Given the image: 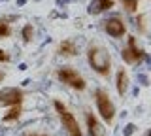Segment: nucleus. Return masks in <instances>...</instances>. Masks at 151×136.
I'll return each mask as SVG.
<instances>
[{"mask_svg": "<svg viewBox=\"0 0 151 136\" xmlns=\"http://www.w3.org/2000/svg\"><path fill=\"white\" fill-rule=\"evenodd\" d=\"M0 63H2V64L12 63V55H9L6 49H2V47H0Z\"/></svg>", "mask_w": 151, "mask_h": 136, "instance_id": "obj_16", "label": "nucleus"}, {"mask_svg": "<svg viewBox=\"0 0 151 136\" xmlns=\"http://www.w3.org/2000/svg\"><path fill=\"white\" fill-rule=\"evenodd\" d=\"M102 30L113 40H123L127 36V21L121 15H111L102 21Z\"/></svg>", "mask_w": 151, "mask_h": 136, "instance_id": "obj_7", "label": "nucleus"}, {"mask_svg": "<svg viewBox=\"0 0 151 136\" xmlns=\"http://www.w3.org/2000/svg\"><path fill=\"white\" fill-rule=\"evenodd\" d=\"M123 4V10L127 13H130V15H134L136 12H138V6H140V0H119Z\"/></svg>", "mask_w": 151, "mask_h": 136, "instance_id": "obj_14", "label": "nucleus"}, {"mask_svg": "<svg viewBox=\"0 0 151 136\" xmlns=\"http://www.w3.org/2000/svg\"><path fill=\"white\" fill-rule=\"evenodd\" d=\"M144 19H145V15H138V17H136V23H134L136 27H140V32H142V34H145V32H147V30H145V27H144Z\"/></svg>", "mask_w": 151, "mask_h": 136, "instance_id": "obj_17", "label": "nucleus"}, {"mask_svg": "<svg viewBox=\"0 0 151 136\" xmlns=\"http://www.w3.org/2000/svg\"><path fill=\"white\" fill-rule=\"evenodd\" d=\"M93 100L96 106V115L102 119V123L106 127H111L115 123V115H117V106L113 102V98L110 96L108 89L104 87H96L93 93Z\"/></svg>", "mask_w": 151, "mask_h": 136, "instance_id": "obj_2", "label": "nucleus"}, {"mask_svg": "<svg viewBox=\"0 0 151 136\" xmlns=\"http://www.w3.org/2000/svg\"><path fill=\"white\" fill-rule=\"evenodd\" d=\"M134 129H136L134 125H129V127H127V134H130V132H132V130H134Z\"/></svg>", "mask_w": 151, "mask_h": 136, "instance_id": "obj_18", "label": "nucleus"}, {"mask_svg": "<svg viewBox=\"0 0 151 136\" xmlns=\"http://www.w3.org/2000/svg\"><path fill=\"white\" fill-rule=\"evenodd\" d=\"M57 55L63 57V59H74V57L79 55V45L76 44L72 38H64L57 45Z\"/></svg>", "mask_w": 151, "mask_h": 136, "instance_id": "obj_9", "label": "nucleus"}, {"mask_svg": "<svg viewBox=\"0 0 151 136\" xmlns=\"http://www.w3.org/2000/svg\"><path fill=\"white\" fill-rule=\"evenodd\" d=\"M27 100V91L23 87H0V108H12V106H23Z\"/></svg>", "mask_w": 151, "mask_h": 136, "instance_id": "obj_6", "label": "nucleus"}, {"mask_svg": "<svg viewBox=\"0 0 151 136\" xmlns=\"http://www.w3.org/2000/svg\"><path fill=\"white\" fill-rule=\"evenodd\" d=\"M129 87H130V78H129V72L127 68H117L115 72V91L121 98H125V95L129 93Z\"/></svg>", "mask_w": 151, "mask_h": 136, "instance_id": "obj_10", "label": "nucleus"}, {"mask_svg": "<svg viewBox=\"0 0 151 136\" xmlns=\"http://www.w3.org/2000/svg\"><path fill=\"white\" fill-rule=\"evenodd\" d=\"M21 115H23V106H12V108H8V112L2 115V123H17L19 119H21Z\"/></svg>", "mask_w": 151, "mask_h": 136, "instance_id": "obj_12", "label": "nucleus"}, {"mask_svg": "<svg viewBox=\"0 0 151 136\" xmlns=\"http://www.w3.org/2000/svg\"><path fill=\"white\" fill-rule=\"evenodd\" d=\"M83 119H85V130L87 136H108V129L102 123V119L96 114H93L91 110L83 112Z\"/></svg>", "mask_w": 151, "mask_h": 136, "instance_id": "obj_8", "label": "nucleus"}, {"mask_svg": "<svg viewBox=\"0 0 151 136\" xmlns=\"http://www.w3.org/2000/svg\"><path fill=\"white\" fill-rule=\"evenodd\" d=\"M87 64L89 68L93 70L96 76H100L104 79H108L111 76V70H113V59L111 53L108 51L104 45L100 44H91L87 47Z\"/></svg>", "mask_w": 151, "mask_h": 136, "instance_id": "obj_1", "label": "nucleus"}, {"mask_svg": "<svg viewBox=\"0 0 151 136\" xmlns=\"http://www.w3.org/2000/svg\"><path fill=\"white\" fill-rule=\"evenodd\" d=\"M28 136H49V134H44V132H32V134H28Z\"/></svg>", "mask_w": 151, "mask_h": 136, "instance_id": "obj_19", "label": "nucleus"}, {"mask_svg": "<svg viewBox=\"0 0 151 136\" xmlns=\"http://www.w3.org/2000/svg\"><path fill=\"white\" fill-rule=\"evenodd\" d=\"M121 59L127 66H138L147 59L145 49L138 44V38L134 34H127V44L121 49Z\"/></svg>", "mask_w": 151, "mask_h": 136, "instance_id": "obj_5", "label": "nucleus"}, {"mask_svg": "<svg viewBox=\"0 0 151 136\" xmlns=\"http://www.w3.org/2000/svg\"><path fill=\"white\" fill-rule=\"evenodd\" d=\"M12 34H13L12 23H8V19H0V40H4V38H9Z\"/></svg>", "mask_w": 151, "mask_h": 136, "instance_id": "obj_15", "label": "nucleus"}, {"mask_svg": "<svg viewBox=\"0 0 151 136\" xmlns=\"http://www.w3.org/2000/svg\"><path fill=\"white\" fill-rule=\"evenodd\" d=\"M53 108H55V114L59 117L60 127L64 129L66 136H85L81 125H79V119L74 115V112L70 110L60 98H55L53 100Z\"/></svg>", "mask_w": 151, "mask_h": 136, "instance_id": "obj_3", "label": "nucleus"}, {"mask_svg": "<svg viewBox=\"0 0 151 136\" xmlns=\"http://www.w3.org/2000/svg\"><path fill=\"white\" fill-rule=\"evenodd\" d=\"M4 79H6V74H4V72H0V83H2Z\"/></svg>", "mask_w": 151, "mask_h": 136, "instance_id": "obj_20", "label": "nucleus"}, {"mask_svg": "<svg viewBox=\"0 0 151 136\" xmlns=\"http://www.w3.org/2000/svg\"><path fill=\"white\" fill-rule=\"evenodd\" d=\"M111 8H115V0H91L87 6V13L89 15H102Z\"/></svg>", "mask_w": 151, "mask_h": 136, "instance_id": "obj_11", "label": "nucleus"}, {"mask_svg": "<svg viewBox=\"0 0 151 136\" xmlns=\"http://www.w3.org/2000/svg\"><path fill=\"white\" fill-rule=\"evenodd\" d=\"M34 34H36V30H34V27H32L30 23L23 25V29H21V40H23V44H25V45L32 44V40H34Z\"/></svg>", "mask_w": 151, "mask_h": 136, "instance_id": "obj_13", "label": "nucleus"}, {"mask_svg": "<svg viewBox=\"0 0 151 136\" xmlns=\"http://www.w3.org/2000/svg\"><path fill=\"white\" fill-rule=\"evenodd\" d=\"M55 78L59 83H63L64 87L74 89L78 93H83L87 89V79L83 78L81 72H78L74 66L70 64H64V66H57L55 68Z\"/></svg>", "mask_w": 151, "mask_h": 136, "instance_id": "obj_4", "label": "nucleus"}]
</instances>
